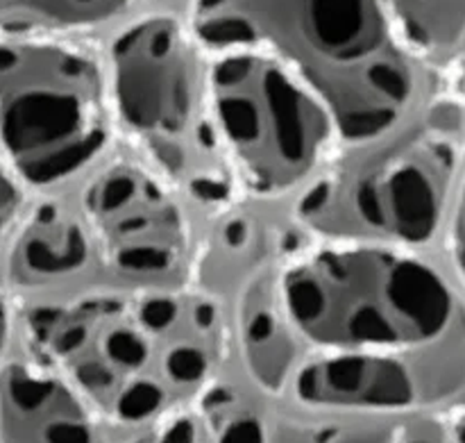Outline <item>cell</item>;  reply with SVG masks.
<instances>
[{
  "mask_svg": "<svg viewBox=\"0 0 465 443\" xmlns=\"http://www.w3.org/2000/svg\"><path fill=\"white\" fill-rule=\"evenodd\" d=\"M95 253L84 216L39 200L0 237V285L12 296L66 285L89 271Z\"/></svg>",
  "mask_w": 465,
  "mask_h": 443,
  "instance_id": "12",
  "label": "cell"
},
{
  "mask_svg": "<svg viewBox=\"0 0 465 443\" xmlns=\"http://www.w3.org/2000/svg\"><path fill=\"white\" fill-rule=\"evenodd\" d=\"M132 0H0V35L45 36L112 21Z\"/></svg>",
  "mask_w": 465,
  "mask_h": 443,
  "instance_id": "15",
  "label": "cell"
},
{
  "mask_svg": "<svg viewBox=\"0 0 465 443\" xmlns=\"http://www.w3.org/2000/svg\"><path fill=\"white\" fill-rule=\"evenodd\" d=\"M286 321L321 353L465 350V300L407 248L331 241L293 255L275 277Z\"/></svg>",
  "mask_w": 465,
  "mask_h": 443,
  "instance_id": "2",
  "label": "cell"
},
{
  "mask_svg": "<svg viewBox=\"0 0 465 443\" xmlns=\"http://www.w3.org/2000/svg\"><path fill=\"white\" fill-rule=\"evenodd\" d=\"M443 232L445 241H448L450 262H452L454 276H457L465 300V166L457 182V189H454Z\"/></svg>",
  "mask_w": 465,
  "mask_h": 443,
  "instance_id": "17",
  "label": "cell"
},
{
  "mask_svg": "<svg viewBox=\"0 0 465 443\" xmlns=\"http://www.w3.org/2000/svg\"><path fill=\"white\" fill-rule=\"evenodd\" d=\"M207 89L236 185L257 198H280L312 182L341 139L327 105L263 53L212 55Z\"/></svg>",
  "mask_w": 465,
  "mask_h": 443,
  "instance_id": "6",
  "label": "cell"
},
{
  "mask_svg": "<svg viewBox=\"0 0 465 443\" xmlns=\"http://www.w3.org/2000/svg\"><path fill=\"white\" fill-rule=\"evenodd\" d=\"M109 103L159 176L203 207L230 209L239 185L209 107L203 48L173 16H145L114 36Z\"/></svg>",
  "mask_w": 465,
  "mask_h": 443,
  "instance_id": "3",
  "label": "cell"
},
{
  "mask_svg": "<svg viewBox=\"0 0 465 443\" xmlns=\"http://www.w3.org/2000/svg\"><path fill=\"white\" fill-rule=\"evenodd\" d=\"M0 443H109L103 417L54 368L32 357L0 364Z\"/></svg>",
  "mask_w": 465,
  "mask_h": 443,
  "instance_id": "11",
  "label": "cell"
},
{
  "mask_svg": "<svg viewBox=\"0 0 465 443\" xmlns=\"http://www.w3.org/2000/svg\"><path fill=\"white\" fill-rule=\"evenodd\" d=\"M32 359L66 378L118 426H150L175 412L154 378L153 348L134 305L116 296L35 305L18 312Z\"/></svg>",
  "mask_w": 465,
  "mask_h": 443,
  "instance_id": "7",
  "label": "cell"
},
{
  "mask_svg": "<svg viewBox=\"0 0 465 443\" xmlns=\"http://www.w3.org/2000/svg\"><path fill=\"white\" fill-rule=\"evenodd\" d=\"M302 408L359 418L402 417L465 391V350L321 353L302 359L289 387Z\"/></svg>",
  "mask_w": 465,
  "mask_h": 443,
  "instance_id": "9",
  "label": "cell"
},
{
  "mask_svg": "<svg viewBox=\"0 0 465 443\" xmlns=\"http://www.w3.org/2000/svg\"><path fill=\"white\" fill-rule=\"evenodd\" d=\"M82 209L95 250L121 276L168 289L193 271L191 223L175 186L153 168L109 164L84 191Z\"/></svg>",
  "mask_w": 465,
  "mask_h": 443,
  "instance_id": "8",
  "label": "cell"
},
{
  "mask_svg": "<svg viewBox=\"0 0 465 443\" xmlns=\"http://www.w3.org/2000/svg\"><path fill=\"white\" fill-rule=\"evenodd\" d=\"M109 118L94 55L50 36L0 35V150L25 194L57 189L98 162Z\"/></svg>",
  "mask_w": 465,
  "mask_h": 443,
  "instance_id": "5",
  "label": "cell"
},
{
  "mask_svg": "<svg viewBox=\"0 0 465 443\" xmlns=\"http://www.w3.org/2000/svg\"><path fill=\"white\" fill-rule=\"evenodd\" d=\"M18 332V309L14 296L0 285V364L12 357L14 339Z\"/></svg>",
  "mask_w": 465,
  "mask_h": 443,
  "instance_id": "19",
  "label": "cell"
},
{
  "mask_svg": "<svg viewBox=\"0 0 465 443\" xmlns=\"http://www.w3.org/2000/svg\"><path fill=\"white\" fill-rule=\"evenodd\" d=\"M463 173L459 109L361 144L318 173L295 203L307 230L343 244L413 250L443 232Z\"/></svg>",
  "mask_w": 465,
  "mask_h": 443,
  "instance_id": "4",
  "label": "cell"
},
{
  "mask_svg": "<svg viewBox=\"0 0 465 443\" xmlns=\"http://www.w3.org/2000/svg\"><path fill=\"white\" fill-rule=\"evenodd\" d=\"M25 189L18 185L14 173L9 171L7 162L3 157V150H0V237L21 216V212L25 209Z\"/></svg>",
  "mask_w": 465,
  "mask_h": 443,
  "instance_id": "18",
  "label": "cell"
},
{
  "mask_svg": "<svg viewBox=\"0 0 465 443\" xmlns=\"http://www.w3.org/2000/svg\"><path fill=\"white\" fill-rule=\"evenodd\" d=\"M402 48L425 71H445L465 59V0H384Z\"/></svg>",
  "mask_w": 465,
  "mask_h": 443,
  "instance_id": "14",
  "label": "cell"
},
{
  "mask_svg": "<svg viewBox=\"0 0 465 443\" xmlns=\"http://www.w3.org/2000/svg\"><path fill=\"white\" fill-rule=\"evenodd\" d=\"M134 312L153 348L154 378L175 409L213 382L225 355V318L204 289H145Z\"/></svg>",
  "mask_w": 465,
  "mask_h": 443,
  "instance_id": "10",
  "label": "cell"
},
{
  "mask_svg": "<svg viewBox=\"0 0 465 443\" xmlns=\"http://www.w3.org/2000/svg\"><path fill=\"white\" fill-rule=\"evenodd\" d=\"M239 341L245 367L254 385L268 394H280L289 387L300 367L302 344L277 298L275 280L263 273L245 285L239 312Z\"/></svg>",
  "mask_w": 465,
  "mask_h": 443,
  "instance_id": "13",
  "label": "cell"
},
{
  "mask_svg": "<svg viewBox=\"0 0 465 443\" xmlns=\"http://www.w3.org/2000/svg\"><path fill=\"white\" fill-rule=\"evenodd\" d=\"M266 248L268 239L262 235V227L254 223V218L232 212V216L213 235V244L204 253H195L193 268L212 282V289L236 277H245L248 285L252 280L250 273H257Z\"/></svg>",
  "mask_w": 465,
  "mask_h": 443,
  "instance_id": "16",
  "label": "cell"
},
{
  "mask_svg": "<svg viewBox=\"0 0 465 443\" xmlns=\"http://www.w3.org/2000/svg\"><path fill=\"white\" fill-rule=\"evenodd\" d=\"M189 30L212 55L277 59L327 105L350 144L400 130L420 96L425 68L398 41L384 0H191Z\"/></svg>",
  "mask_w": 465,
  "mask_h": 443,
  "instance_id": "1",
  "label": "cell"
}]
</instances>
